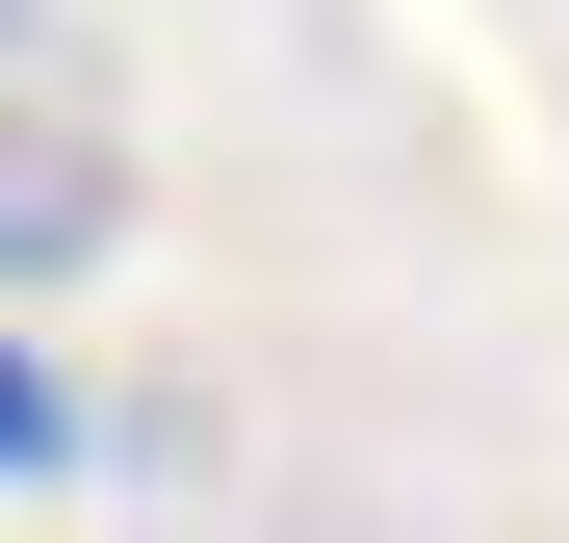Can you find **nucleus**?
<instances>
[{
  "mask_svg": "<svg viewBox=\"0 0 569 543\" xmlns=\"http://www.w3.org/2000/svg\"><path fill=\"white\" fill-rule=\"evenodd\" d=\"M78 233H104V155H27L0 130V259H78Z\"/></svg>",
  "mask_w": 569,
  "mask_h": 543,
  "instance_id": "f257e3e1",
  "label": "nucleus"
},
{
  "mask_svg": "<svg viewBox=\"0 0 569 543\" xmlns=\"http://www.w3.org/2000/svg\"><path fill=\"white\" fill-rule=\"evenodd\" d=\"M52 466H78V389H52L27 336H0V492H52Z\"/></svg>",
  "mask_w": 569,
  "mask_h": 543,
  "instance_id": "f03ea898",
  "label": "nucleus"
},
{
  "mask_svg": "<svg viewBox=\"0 0 569 543\" xmlns=\"http://www.w3.org/2000/svg\"><path fill=\"white\" fill-rule=\"evenodd\" d=\"M0 52H27V0H0Z\"/></svg>",
  "mask_w": 569,
  "mask_h": 543,
  "instance_id": "7ed1b4c3",
  "label": "nucleus"
}]
</instances>
